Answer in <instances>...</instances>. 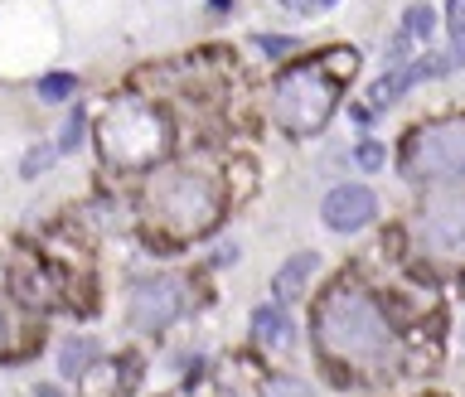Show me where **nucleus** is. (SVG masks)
<instances>
[{
	"mask_svg": "<svg viewBox=\"0 0 465 397\" xmlns=\"http://www.w3.org/2000/svg\"><path fill=\"white\" fill-rule=\"evenodd\" d=\"M315 344L330 363L354 369V373H378L392 363V354H398V340H392L378 301L359 286H334L330 296L320 301Z\"/></svg>",
	"mask_w": 465,
	"mask_h": 397,
	"instance_id": "1",
	"label": "nucleus"
},
{
	"mask_svg": "<svg viewBox=\"0 0 465 397\" xmlns=\"http://www.w3.org/2000/svg\"><path fill=\"white\" fill-rule=\"evenodd\" d=\"M97 145L107 165H151L170 151V122L160 107H145V102H116L97 122Z\"/></svg>",
	"mask_w": 465,
	"mask_h": 397,
	"instance_id": "2",
	"label": "nucleus"
},
{
	"mask_svg": "<svg viewBox=\"0 0 465 397\" xmlns=\"http://www.w3.org/2000/svg\"><path fill=\"white\" fill-rule=\"evenodd\" d=\"M340 83L334 78L325 58H311V64H296L286 68L282 78H276L272 87V112L276 122H282L286 131H296V136H311V131H320L330 122L334 102H340Z\"/></svg>",
	"mask_w": 465,
	"mask_h": 397,
	"instance_id": "3",
	"label": "nucleus"
},
{
	"mask_svg": "<svg viewBox=\"0 0 465 397\" xmlns=\"http://www.w3.org/2000/svg\"><path fill=\"white\" fill-rule=\"evenodd\" d=\"M151 213L170 233H203L218 223V189L194 170H165L151 180Z\"/></svg>",
	"mask_w": 465,
	"mask_h": 397,
	"instance_id": "4",
	"label": "nucleus"
},
{
	"mask_svg": "<svg viewBox=\"0 0 465 397\" xmlns=\"http://www.w3.org/2000/svg\"><path fill=\"white\" fill-rule=\"evenodd\" d=\"M402 170L417 184H465V122L417 126L402 145Z\"/></svg>",
	"mask_w": 465,
	"mask_h": 397,
	"instance_id": "5",
	"label": "nucleus"
},
{
	"mask_svg": "<svg viewBox=\"0 0 465 397\" xmlns=\"http://www.w3.org/2000/svg\"><path fill=\"white\" fill-rule=\"evenodd\" d=\"M417 247L436 262H465V194L431 199L417 213Z\"/></svg>",
	"mask_w": 465,
	"mask_h": 397,
	"instance_id": "6",
	"label": "nucleus"
},
{
	"mask_svg": "<svg viewBox=\"0 0 465 397\" xmlns=\"http://www.w3.org/2000/svg\"><path fill=\"white\" fill-rule=\"evenodd\" d=\"M126 311H131V325L136 330L155 334V330H165V325L180 320L184 291H180V282H170V276H155V282H141L136 291H131Z\"/></svg>",
	"mask_w": 465,
	"mask_h": 397,
	"instance_id": "7",
	"label": "nucleus"
},
{
	"mask_svg": "<svg viewBox=\"0 0 465 397\" xmlns=\"http://www.w3.org/2000/svg\"><path fill=\"white\" fill-rule=\"evenodd\" d=\"M320 218H325L330 233H359L378 218V199L369 184H334L320 203Z\"/></svg>",
	"mask_w": 465,
	"mask_h": 397,
	"instance_id": "8",
	"label": "nucleus"
},
{
	"mask_svg": "<svg viewBox=\"0 0 465 397\" xmlns=\"http://www.w3.org/2000/svg\"><path fill=\"white\" fill-rule=\"evenodd\" d=\"M320 272V257L315 253H296V257H286L282 262V272L272 276V296L276 301H296L305 286H311V276Z\"/></svg>",
	"mask_w": 465,
	"mask_h": 397,
	"instance_id": "9",
	"label": "nucleus"
},
{
	"mask_svg": "<svg viewBox=\"0 0 465 397\" xmlns=\"http://www.w3.org/2000/svg\"><path fill=\"white\" fill-rule=\"evenodd\" d=\"M252 340L262 349H282L291 340V325H286V311H276V305H262L252 315Z\"/></svg>",
	"mask_w": 465,
	"mask_h": 397,
	"instance_id": "10",
	"label": "nucleus"
},
{
	"mask_svg": "<svg viewBox=\"0 0 465 397\" xmlns=\"http://www.w3.org/2000/svg\"><path fill=\"white\" fill-rule=\"evenodd\" d=\"M93 340H68L64 344V354H58V369H64L68 378H78V373H87V369H93V363H97V354H93Z\"/></svg>",
	"mask_w": 465,
	"mask_h": 397,
	"instance_id": "11",
	"label": "nucleus"
},
{
	"mask_svg": "<svg viewBox=\"0 0 465 397\" xmlns=\"http://www.w3.org/2000/svg\"><path fill=\"white\" fill-rule=\"evenodd\" d=\"M431 29H436V15H431L427 5H412V10L402 15V35H407V44H427Z\"/></svg>",
	"mask_w": 465,
	"mask_h": 397,
	"instance_id": "12",
	"label": "nucleus"
},
{
	"mask_svg": "<svg viewBox=\"0 0 465 397\" xmlns=\"http://www.w3.org/2000/svg\"><path fill=\"white\" fill-rule=\"evenodd\" d=\"M73 93H78V78H73V73H49V78H39L44 102H68Z\"/></svg>",
	"mask_w": 465,
	"mask_h": 397,
	"instance_id": "13",
	"label": "nucleus"
},
{
	"mask_svg": "<svg viewBox=\"0 0 465 397\" xmlns=\"http://www.w3.org/2000/svg\"><path fill=\"white\" fill-rule=\"evenodd\" d=\"M54 155H58V145H39V151H29V160L20 165V174H25V180H35V174H44V170L54 165Z\"/></svg>",
	"mask_w": 465,
	"mask_h": 397,
	"instance_id": "14",
	"label": "nucleus"
},
{
	"mask_svg": "<svg viewBox=\"0 0 465 397\" xmlns=\"http://www.w3.org/2000/svg\"><path fill=\"white\" fill-rule=\"evenodd\" d=\"M354 160H359V170H383V145H378V141H363L359 151H354Z\"/></svg>",
	"mask_w": 465,
	"mask_h": 397,
	"instance_id": "15",
	"label": "nucleus"
},
{
	"mask_svg": "<svg viewBox=\"0 0 465 397\" xmlns=\"http://www.w3.org/2000/svg\"><path fill=\"white\" fill-rule=\"evenodd\" d=\"M257 49L267 54V58H282V54L296 49V39H286V35H262V39H257Z\"/></svg>",
	"mask_w": 465,
	"mask_h": 397,
	"instance_id": "16",
	"label": "nucleus"
},
{
	"mask_svg": "<svg viewBox=\"0 0 465 397\" xmlns=\"http://www.w3.org/2000/svg\"><path fill=\"white\" fill-rule=\"evenodd\" d=\"M83 141V116H68L64 122V136H58V151H73Z\"/></svg>",
	"mask_w": 465,
	"mask_h": 397,
	"instance_id": "17",
	"label": "nucleus"
},
{
	"mask_svg": "<svg viewBox=\"0 0 465 397\" xmlns=\"http://www.w3.org/2000/svg\"><path fill=\"white\" fill-rule=\"evenodd\" d=\"M450 68H465V29H450V49H446Z\"/></svg>",
	"mask_w": 465,
	"mask_h": 397,
	"instance_id": "18",
	"label": "nucleus"
},
{
	"mask_svg": "<svg viewBox=\"0 0 465 397\" xmlns=\"http://www.w3.org/2000/svg\"><path fill=\"white\" fill-rule=\"evenodd\" d=\"M446 20H450V29H465V0H450V5H446Z\"/></svg>",
	"mask_w": 465,
	"mask_h": 397,
	"instance_id": "19",
	"label": "nucleus"
},
{
	"mask_svg": "<svg viewBox=\"0 0 465 397\" xmlns=\"http://www.w3.org/2000/svg\"><path fill=\"white\" fill-rule=\"evenodd\" d=\"M311 5H320V10H330V5H334V0H311Z\"/></svg>",
	"mask_w": 465,
	"mask_h": 397,
	"instance_id": "20",
	"label": "nucleus"
},
{
	"mask_svg": "<svg viewBox=\"0 0 465 397\" xmlns=\"http://www.w3.org/2000/svg\"><path fill=\"white\" fill-rule=\"evenodd\" d=\"M286 5H291V10H305V0H286Z\"/></svg>",
	"mask_w": 465,
	"mask_h": 397,
	"instance_id": "21",
	"label": "nucleus"
},
{
	"mask_svg": "<svg viewBox=\"0 0 465 397\" xmlns=\"http://www.w3.org/2000/svg\"><path fill=\"white\" fill-rule=\"evenodd\" d=\"M0 349H5V320H0Z\"/></svg>",
	"mask_w": 465,
	"mask_h": 397,
	"instance_id": "22",
	"label": "nucleus"
},
{
	"mask_svg": "<svg viewBox=\"0 0 465 397\" xmlns=\"http://www.w3.org/2000/svg\"><path fill=\"white\" fill-rule=\"evenodd\" d=\"M35 397H58V392H49V388H39V392H35Z\"/></svg>",
	"mask_w": 465,
	"mask_h": 397,
	"instance_id": "23",
	"label": "nucleus"
}]
</instances>
